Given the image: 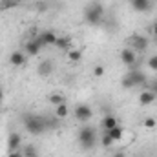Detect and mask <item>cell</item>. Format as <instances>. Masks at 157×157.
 <instances>
[{"label":"cell","mask_w":157,"mask_h":157,"mask_svg":"<svg viewBox=\"0 0 157 157\" xmlns=\"http://www.w3.org/2000/svg\"><path fill=\"white\" fill-rule=\"evenodd\" d=\"M39 35H40V39L44 40L46 46H55V42H57V39H59V35H57L55 31H49V29L42 31V33H39Z\"/></svg>","instance_id":"cell-14"},{"label":"cell","mask_w":157,"mask_h":157,"mask_svg":"<svg viewBox=\"0 0 157 157\" xmlns=\"http://www.w3.org/2000/svg\"><path fill=\"white\" fill-rule=\"evenodd\" d=\"M152 35L155 37V40H157V20L154 22V26H152Z\"/></svg>","instance_id":"cell-28"},{"label":"cell","mask_w":157,"mask_h":157,"mask_svg":"<svg viewBox=\"0 0 157 157\" xmlns=\"http://www.w3.org/2000/svg\"><path fill=\"white\" fill-rule=\"evenodd\" d=\"M37 71H39V75H42V77H49L53 73V62L51 60H42L39 64V68H37Z\"/></svg>","instance_id":"cell-13"},{"label":"cell","mask_w":157,"mask_h":157,"mask_svg":"<svg viewBox=\"0 0 157 157\" xmlns=\"http://www.w3.org/2000/svg\"><path fill=\"white\" fill-rule=\"evenodd\" d=\"M26 157H37V154H31V155H26Z\"/></svg>","instance_id":"cell-31"},{"label":"cell","mask_w":157,"mask_h":157,"mask_svg":"<svg viewBox=\"0 0 157 157\" xmlns=\"http://www.w3.org/2000/svg\"><path fill=\"white\" fill-rule=\"evenodd\" d=\"M22 4V0H0V11H9L15 9Z\"/></svg>","instance_id":"cell-18"},{"label":"cell","mask_w":157,"mask_h":157,"mask_svg":"<svg viewBox=\"0 0 157 157\" xmlns=\"http://www.w3.org/2000/svg\"><path fill=\"white\" fill-rule=\"evenodd\" d=\"M66 59L70 60V62H80V59H82V51L77 49V48H70L68 51H66Z\"/></svg>","instance_id":"cell-16"},{"label":"cell","mask_w":157,"mask_h":157,"mask_svg":"<svg viewBox=\"0 0 157 157\" xmlns=\"http://www.w3.org/2000/svg\"><path fill=\"white\" fill-rule=\"evenodd\" d=\"M121 62L124 64V66H130V68H133V64L137 62V53L133 51V49H130V48H124V49H121Z\"/></svg>","instance_id":"cell-7"},{"label":"cell","mask_w":157,"mask_h":157,"mask_svg":"<svg viewBox=\"0 0 157 157\" xmlns=\"http://www.w3.org/2000/svg\"><path fill=\"white\" fill-rule=\"evenodd\" d=\"M113 157H126V154H124L122 150H119V152H115V154H113Z\"/></svg>","instance_id":"cell-29"},{"label":"cell","mask_w":157,"mask_h":157,"mask_svg":"<svg viewBox=\"0 0 157 157\" xmlns=\"http://www.w3.org/2000/svg\"><path fill=\"white\" fill-rule=\"evenodd\" d=\"M9 62L18 68V66H24V64L28 62V57H26V53H22V51H13V53L9 55Z\"/></svg>","instance_id":"cell-11"},{"label":"cell","mask_w":157,"mask_h":157,"mask_svg":"<svg viewBox=\"0 0 157 157\" xmlns=\"http://www.w3.org/2000/svg\"><path fill=\"white\" fill-rule=\"evenodd\" d=\"M152 6H154L152 0H132V7H133L135 11H139V13H146V11H150Z\"/></svg>","instance_id":"cell-10"},{"label":"cell","mask_w":157,"mask_h":157,"mask_svg":"<svg viewBox=\"0 0 157 157\" xmlns=\"http://www.w3.org/2000/svg\"><path fill=\"white\" fill-rule=\"evenodd\" d=\"M78 143H80V146L84 148V150H91L93 146H95V143H97V132H95V128H91V126H82L80 130H78Z\"/></svg>","instance_id":"cell-3"},{"label":"cell","mask_w":157,"mask_h":157,"mask_svg":"<svg viewBox=\"0 0 157 157\" xmlns=\"http://www.w3.org/2000/svg\"><path fill=\"white\" fill-rule=\"evenodd\" d=\"M20 146H22V137L17 132L9 133V137H7V150L9 152H17V150H20Z\"/></svg>","instance_id":"cell-9"},{"label":"cell","mask_w":157,"mask_h":157,"mask_svg":"<svg viewBox=\"0 0 157 157\" xmlns=\"http://www.w3.org/2000/svg\"><path fill=\"white\" fill-rule=\"evenodd\" d=\"M22 121H24V128H26V132H28V133H31V135H42L44 132H48L44 115L28 113V115H24V117H22Z\"/></svg>","instance_id":"cell-2"},{"label":"cell","mask_w":157,"mask_h":157,"mask_svg":"<svg viewBox=\"0 0 157 157\" xmlns=\"http://www.w3.org/2000/svg\"><path fill=\"white\" fill-rule=\"evenodd\" d=\"M4 99V91H2V88H0V101Z\"/></svg>","instance_id":"cell-30"},{"label":"cell","mask_w":157,"mask_h":157,"mask_svg":"<svg viewBox=\"0 0 157 157\" xmlns=\"http://www.w3.org/2000/svg\"><path fill=\"white\" fill-rule=\"evenodd\" d=\"M48 102H49L51 106H60V104H66V97H64L62 93H51V95L48 97Z\"/></svg>","instance_id":"cell-17"},{"label":"cell","mask_w":157,"mask_h":157,"mask_svg":"<svg viewBox=\"0 0 157 157\" xmlns=\"http://www.w3.org/2000/svg\"><path fill=\"white\" fill-rule=\"evenodd\" d=\"M155 119L154 117H146L144 119V121H143V126H144V128H148V130H154V128H155Z\"/></svg>","instance_id":"cell-22"},{"label":"cell","mask_w":157,"mask_h":157,"mask_svg":"<svg viewBox=\"0 0 157 157\" xmlns=\"http://www.w3.org/2000/svg\"><path fill=\"white\" fill-rule=\"evenodd\" d=\"M112 144H113V141H112V139L104 133V135H102V146H104V148H110Z\"/></svg>","instance_id":"cell-25"},{"label":"cell","mask_w":157,"mask_h":157,"mask_svg":"<svg viewBox=\"0 0 157 157\" xmlns=\"http://www.w3.org/2000/svg\"><path fill=\"white\" fill-rule=\"evenodd\" d=\"M148 68H150L152 71H157V55H152V57L148 59Z\"/></svg>","instance_id":"cell-23"},{"label":"cell","mask_w":157,"mask_h":157,"mask_svg":"<svg viewBox=\"0 0 157 157\" xmlns=\"http://www.w3.org/2000/svg\"><path fill=\"white\" fill-rule=\"evenodd\" d=\"M150 91H152V93H155V97H157V78L150 82Z\"/></svg>","instance_id":"cell-26"},{"label":"cell","mask_w":157,"mask_h":157,"mask_svg":"<svg viewBox=\"0 0 157 157\" xmlns=\"http://www.w3.org/2000/svg\"><path fill=\"white\" fill-rule=\"evenodd\" d=\"M55 46L59 48V49H70V37H59L57 42H55Z\"/></svg>","instance_id":"cell-21"},{"label":"cell","mask_w":157,"mask_h":157,"mask_svg":"<svg viewBox=\"0 0 157 157\" xmlns=\"http://www.w3.org/2000/svg\"><path fill=\"white\" fill-rule=\"evenodd\" d=\"M119 124L117 117H113V115H106V117L102 119V122H101V126L104 128V130H112V128H115Z\"/></svg>","instance_id":"cell-19"},{"label":"cell","mask_w":157,"mask_h":157,"mask_svg":"<svg viewBox=\"0 0 157 157\" xmlns=\"http://www.w3.org/2000/svg\"><path fill=\"white\" fill-rule=\"evenodd\" d=\"M102 18H104V7L101 2H90L86 7H84V22L90 24V26H99L102 24Z\"/></svg>","instance_id":"cell-1"},{"label":"cell","mask_w":157,"mask_h":157,"mask_svg":"<svg viewBox=\"0 0 157 157\" xmlns=\"http://www.w3.org/2000/svg\"><path fill=\"white\" fill-rule=\"evenodd\" d=\"M44 46H46V44H44V40L40 39V35H35L33 39L26 44V53H28V55H39L40 49H42Z\"/></svg>","instance_id":"cell-6"},{"label":"cell","mask_w":157,"mask_h":157,"mask_svg":"<svg viewBox=\"0 0 157 157\" xmlns=\"http://www.w3.org/2000/svg\"><path fill=\"white\" fill-rule=\"evenodd\" d=\"M128 78L132 80L133 88H135V86H143V84H146V82H148V80H146V75H144L141 70H132V71L128 73Z\"/></svg>","instance_id":"cell-8"},{"label":"cell","mask_w":157,"mask_h":157,"mask_svg":"<svg viewBox=\"0 0 157 157\" xmlns=\"http://www.w3.org/2000/svg\"><path fill=\"white\" fill-rule=\"evenodd\" d=\"M155 99H157L155 93H152L150 90H143V91L139 93V104H141V106H148V104H152Z\"/></svg>","instance_id":"cell-12"},{"label":"cell","mask_w":157,"mask_h":157,"mask_svg":"<svg viewBox=\"0 0 157 157\" xmlns=\"http://www.w3.org/2000/svg\"><path fill=\"white\" fill-rule=\"evenodd\" d=\"M128 42V48L130 49H137L139 53H144L146 49H148V46H150V40L146 39V37H143V35H132V37H128L126 39Z\"/></svg>","instance_id":"cell-4"},{"label":"cell","mask_w":157,"mask_h":157,"mask_svg":"<svg viewBox=\"0 0 157 157\" xmlns=\"http://www.w3.org/2000/svg\"><path fill=\"white\" fill-rule=\"evenodd\" d=\"M68 113H70V110H68V106H66V104L55 106V115H57V119H66V117H68Z\"/></svg>","instance_id":"cell-20"},{"label":"cell","mask_w":157,"mask_h":157,"mask_svg":"<svg viewBox=\"0 0 157 157\" xmlns=\"http://www.w3.org/2000/svg\"><path fill=\"white\" fill-rule=\"evenodd\" d=\"M135 157H141V155H135Z\"/></svg>","instance_id":"cell-32"},{"label":"cell","mask_w":157,"mask_h":157,"mask_svg":"<svg viewBox=\"0 0 157 157\" xmlns=\"http://www.w3.org/2000/svg\"><path fill=\"white\" fill-rule=\"evenodd\" d=\"M104 75V68L101 66V64H97L95 68H93V77H97V78H101Z\"/></svg>","instance_id":"cell-24"},{"label":"cell","mask_w":157,"mask_h":157,"mask_svg":"<svg viewBox=\"0 0 157 157\" xmlns=\"http://www.w3.org/2000/svg\"><path fill=\"white\" fill-rule=\"evenodd\" d=\"M73 113H75V119H77L78 122H88L90 119L93 117V110L88 104H77L75 110H73Z\"/></svg>","instance_id":"cell-5"},{"label":"cell","mask_w":157,"mask_h":157,"mask_svg":"<svg viewBox=\"0 0 157 157\" xmlns=\"http://www.w3.org/2000/svg\"><path fill=\"white\" fill-rule=\"evenodd\" d=\"M7 157H24V152L22 150H17V152H9Z\"/></svg>","instance_id":"cell-27"},{"label":"cell","mask_w":157,"mask_h":157,"mask_svg":"<svg viewBox=\"0 0 157 157\" xmlns=\"http://www.w3.org/2000/svg\"><path fill=\"white\" fill-rule=\"evenodd\" d=\"M106 135L113 141V143H119L121 139H122V135H124V128H121V126H115V128H112V130H106Z\"/></svg>","instance_id":"cell-15"}]
</instances>
